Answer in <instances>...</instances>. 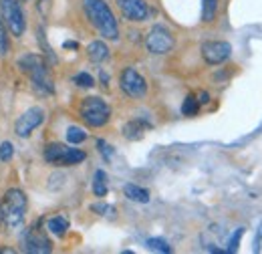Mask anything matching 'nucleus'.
Listing matches in <instances>:
<instances>
[{
	"label": "nucleus",
	"instance_id": "f257e3e1",
	"mask_svg": "<svg viewBox=\"0 0 262 254\" xmlns=\"http://www.w3.org/2000/svg\"><path fill=\"white\" fill-rule=\"evenodd\" d=\"M18 69L20 73H25L31 83H33L34 91L40 93V95H53L55 93V85H53V79H51V73H49V67L45 63V59L40 55H34V53H27L18 59Z\"/></svg>",
	"mask_w": 262,
	"mask_h": 254
},
{
	"label": "nucleus",
	"instance_id": "f03ea898",
	"mask_svg": "<svg viewBox=\"0 0 262 254\" xmlns=\"http://www.w3.org/2000/svg\"><path fill=\"white\" fill-rule=\"evenodd\" d=\"M83 10L91 25L97 29L105 38L117 40L119 38V27L111 12V8L105 4V0H83Z\"/></svg>",
	"mask_w": 262,
	"mask_h": 254
},
{
	"label": "nucleus",
	"instance_id": "7ed1b4c3",
	"mask_svg": "<svg viewBox=\"0 0 262 254\" xmlns=\"http://www.w3.org/2000/svg\"><path fill=\"white\" fill-rule=\"evenodd\" d=\"M25 214H27V194L18 188L8 190L4 194L2 208H0L2 222L6 224L8 230H16L25 222Z\"/></svg>",
	"mask_w": 262,
	"mask_h": 254
},
{
	"label": "nucleus",
	"instance_id": "20e7f679",
	"mask_svg": "<svg viewBox=\"0 0 262 254\" xmlns=\"http://www.w3.org/2000/svg\"><path fill=\"white\" fill-rule=\"evenodd\" d=\"M81 117L87 125L103 127L111 117V107L101 97H87L81 103Z\"/></svg>",
	"mask_w": 262,
	"mask_h": 254
},
{
	"label": "nucleus",
	"instance_id": "39448f33",
	"mask_svg": "<svg viewBox=\"0 0 262 254\" xmlns=\"http://www.w3.org/2000/svg\"><path fill=\"white\" fill-rule=\"evenodd\" d=\"M0 14H2V23L8 27V31L14 36L25 34L27 20H25V12L18 0H0Z\"/></svg>",
	"mask_w": 262,
	"mask_h": 254
},
{
	"label": "nucleus",
	"instance_id": "423d86ee",
	"mask_svg": "<svg viewBox=\"0 0 262 254\" xmlns=\"http://www.w3.org/2000/svg\"><path fill=\"white\" fill-rule=\"evenodd\" d=\"M87 158L83 150H73L63 143H49L45 147V159L53 165H77Z\"/></svg>",
	"mask_w": 262,
	"mask_h": 254
},
{
	"label": "nucleus",
	"instance_id": "0eeeda50",
	"mask_svg": "<svg viewBox=\"0 0 262 254\" xmlns=\"http://www.w3.org/2000/svg\"><path fill=\"white\" fill-rule=\"evenodd\" d=\"M173 45H176V40H173L171 32L164 27H154L145 38V47L151 55H165L173 49Z\"/></svg>",
	"mask_w": 262,
	"mask_h": 254
},
{
	"label": "nucleus",
	"instance_id": "6e6552de",
	"mask_svg": "<svg viewBox=\"0 0 262 254\" xmlns=\"http://www.w3.org/2000/svg\"><path fill=\"white\" fill-rule=\"evenodd\" d=\"M42 121H45V109H42V107H31V109H27V111L16 119V123H14V133H16L18 137L27 139V137H31V133H33L34 129L40 125Z\"/></svg>",
	"mask_w": 262,
	"mask_h": 254
},
{
	"label": "nucleus",
	"instance_id": "1a4fd4ad",
	"mask_svg": "<svg viewBox=\"0 0 262 254\" xmlns=\"http://www.w3.org/2000/svg\"><path fill=\"white\" fill-rule=\"evenodd\" d=\"M20 246H23L25 252H29V254H47L53 250L51 240H49L42 232H38L36 228H29V230L23 234Z\"/></svg>",
	"mask_w": 262,
	"mask_h": 254
},
{
	"label": "nucleus",
	"instance_id": "9d476101",
	"mask_svg": "<svg viewBox=\"0 0 262 254\" xmlns=\"http://www.w3.org/2000/svg\"><path fill=\"white\" fill-rule=\"evenodd\" d=\"M121 89H123V93H127L129 97L133 99H141V97L147 93V83H145V79L135 71V69H125L123 73H121Z\"/></svg>",
	"mask_w": 262,
	"mask_h": 254
},
{
	"label": "nucleus",
	"instance_id": "9b49d317",
	"mask_svg": "<svg viewBox=\"0 0 262 254\" xmlns=\"http://www.w3.org/2000/svg\"><path fill=\"white\" fill-rule=\"evenodd\" d=\"M232 55V47L224 40H208L202 45V57L208 65L224 63Z\"/></svg>",
	"mask_w": 262,
	"mask_h": 254
},
{
	"label": "nucleus",
	"instance_id": "f8f14e48",
	"mask_svg": "<svg viewBox=\"0 0 262 254\" xmlns=\"http://www.w3.org/2000/svg\"><path fill=\"white\" fill-rule=\"evenodd\" d=\"M117 6L121 14L133 23H141L149 16V6L145 0H117Z\"/></svg>",
	"mask_w": 262,
	"mask_h": 254
},
{
	"label": "nucleus",
	"instance_id": "ddd939ff",
	"mask_svg": "<svg viewBox=\"0 0 262 254\" xmlns=\"http://www.w3.org/2000/svg\"><path fill=\"white\" fill-rule=\"evenodd\" d=\"M87 55H89V61H93V63H103V61L109 59V49H107L105 43L93 40V43L87 47Z\"/></svg>",
	"mask_w": 262,
	"mask_h": 254
},
{
	"label": "nucleus",
	"instance_id": "4468645a",
	"mask_svg": "<svg viewBox=\"0 0 262 254\" xmlns=\"http://www.w3.org/2000/svg\"><path fill=\"white\" fill-rule=\"evenodd\" d=\"M47 230L53 234V236H65L67 230H69V220L65 216H53L47 220Z\"/></svg>",
	"mask_w": 262,
	"mask_h": 254
},
{
	"label": "nucleus",
	"instance_id": "2eb2a0df",
	"mask_svg": "<svg viewBox=\"0 0 262 254\" xmlns=\"http://www.w3.org/2000/svg\"><path fill=\"white\" fill-rule=\"evenodd\" d=\"M123 192H125V196L129 200H133V202H139V204H147L149 202V192L139 188V186H135V184H127L123 188Z\"/></svg>",
	"mask_w": 262,
	"mask_h": 254
},
{
	"label": "nucleus",
	"instance_id": "dca6fc26",
	"mask_svg": "<svg viewBox=\"0 0 262 254\" xmlns=\"http://www.w3.org/2000/svg\"><path fill=\"white\" fill-rule=\"evenodd\" d=\"M143 133H145V127H143L141 121H137V119H135V121H129V123H125V127H123V135H125L127 139H131V141L141 139Z\"/></svg>",
	"mask_w": 262,
	"mask_h": 254
},
{
	"label": "nucleus",
	"instance_id": "f3484780",
	"mask_svg": "<svg viewBox=\"0 0 262 254\" xmlns=\"http://www.w3.org/2000/svg\"><path fill=\"white\" fill-rule=\"evenodd\" d=\"M107 174L103 172V170H99L95 172V178H93V194L97 196V198H103V196H107Z\"/></svg>",
	"mask_w": 262,
	"mask_h": 254
},
{
	"label": "nucleus",
	"instance_id": "a211bd4d",
	"mask_svg": "<svg viewBox=\"0 0 262 254\" xmlns=\"http://www.w3.org/2000/svg\"><path fill=\"white\" fill-rule=\"evenodd\" d=\"M218 10V0H202V20L212 23Z\"/></svg>",
	"mask_w": 262,
	"mask_h": 254
},
{
	"label": "nucleus",
	"instance_id": "6ab92c4d",
	"mask_svg": "<svg viewBox=\"0 0 262 254\" xmlns=\"http://www.w3.org/2000/svg\"><path fill=\"white\" fill-rule=\"evenodd\" d=\"M85 139H87L85 129H81V127H77V125H71L67 129V141H69V143L79 145V143H83Z\"/></svg>",
	"mask_w": 262,
	"mask_h": 254
},
{
	"label": "nucleus",
	"instance_id": "aec40b11",
	"mask_svg": "<svg viewBox=\"0 0 262 254\" xmlns=\"http://www.w3.org/2000/svg\"><path fill=\"white\" fill-rule=\"evenodd\" d=\"M198 111H200V101L194 95H188L182 103V113L186 117H192V115H196Z\"/></svg>",
	"mask_w": 262,
	"mask_h": 254
},
{
	"label": "nucleus",
	"instance_id": "412c9836",
	"mask_svg": "<svg viewBox=\"0 0 262 254\" xmlns=\"http://www.w3.org/2000/svg\"><path fill=\"white\" fill-rule=\"evenodd\" d=\"M36 40H38V45L42 47V51H45V55L51 59V63H55L57 59H55V55H53V49H51V45L47 43V36H45V31L38 27V31H36Z\"/></svg>",
	"mask_w": 262,
	"mask_h": 254
},
{
	"label": "nucleus",
	"instance_id": "4be33fe9",
	"mask_svg": "<svg viewBox=\"0 0 262 254\" xmlns=\"http://www.w3.org/2000/svg\"><path fill=\"white\" fill-rule=\"evenodd\" d=\"M147 248L149 250H156V252H171V246L165 242V240H160V238H149L147 240Z\"/></svg>",
	"mask_w": 262,
	"mask_h": 254
},
{
	"label": "nucleus",
	"instance_id": "5701e85b",
	"mask_svg": "<svg viewBox=\"0 0 262 254\" xmlns=\"http://www.w3.org/2000/svg\"><path fill=\"white\" fill-rule=\"evenodd\" d=\"M8 51H10L8 31H6V25H4L2 18H0V55H8Z\"/></svg>",
	"mask_w": 262,
	"mask_h": 254
},
{
	"label": "nucleus",
	"instance_id": "b1692460",
	"mask_svg": "<svg viewBox=\"0 0 262 254\" xmlns=\"http://www.w3.org/2000/svg\"><path fill=\"white\" fill-rule=\"evenodd\" d=\"M14 158V145L10 143V141H2L0 143V161H10V159Z\"/></svg>",
	"mask_w": 262,
	"mask_h": 254
},
{
	"label": "nucleus",
	"instance_id": "393cba45",
	"mask_svg": "<svg viewBox=\"0 0 262 254\" xmlns=\"http://www.w3.org/2000/svg\"><path fill=\"white\" fill-rule=\"evenodd\" d=\"M75 85H79V87H83V89H89V87H93L95 85V81H93V77L89 75V73H79V75H75Z\"/></svg>",
	"mask_w": 262,
	"mask_h": 254
},
{
	"label": "nucleus",
	"instance_id": "a878e982",
	"mask_svg": "<svg viewBox=\"0 0 262 254\" xmlns=\"http://www.w3.org/2000/svg\"><path fill=\"white\" fill-rule=\"evenodd\" d=\"M242 236H244V228H238V230L234 232V236L230 238L228 252H236V250H238V244H240V240H242Z\"/></svg>",
	"mask_w": 262,
	"mask_h": 254
},
{
	"label": "nucleus",
	"instance_id": "bb28decb",
	"mask_svg": "<svg viewBox=\"0 0 262 254\" xmlns=\"http://www.w3.org/2000/svg\"><path fill=\"white\" fill-rule=\"evenodd\" d=\"M97 147H99V152H101V156L105 159H111V156H113V147L109 145V143H105L103 139H99L97 141Z\"/></svg>",
	"mask_w": 262,
	"mask_h": 254
},
{
	"label": "nucleus",
	"instance_id": "cd10ccee",
	"mask_svg": "<svg viewBox=\"0 0 262 254\" xmlns=\"http://www.w3.org/2000/svg\"><path fill=\"white\" fill-rule=\"evenodd\" d=\"M38 12L42 16H49V12H51V0H38Z\"/></svg>",
	"mask_w": 262,
	"mask_h": 254
},
{
	"label": "nucleus",
	"instance_id": "c85d7f7f",
	"mask_svg": "<svg viewBox=\"0 0 262 254\" xmlns=\"http://www.w3.org/2000/svg\"><path fill=\"white\" fill-rule=\"evenodd\" d=\"M91 210H93V212H101V214H109V212L113 214V208H109V206H105V204H93Z\"/></svg>",
	"mask_w": 262,
	"mask_h": 254
},
{
	"label": "nucleus",
	"instance_id": "c756f323",
	"mask_svg": "<svg viewBox=\"0 0 262 254\" xmlns=\"http://www.w3.org/2000/svg\"><path fill=\"white\" fill-rule=\"evenodd\" d=\"M198 101H200V105H202V103H208V101H210V95H208V93H200V99H198Z\"/></svg>",
	"mask_w": 262,
	"mask_h": 254
},
{
	"label": "nucleus",
	"instance_id": "7c9ffc66",
	"mask_svg": "<svg viewBox=\"0 0 262 254\" xmlns=\"http://www.w3.org/2000/svg\"><path fill=\"white\" fill-rule=\"evenodd\" d=\"M77 47H79V45H77V43H73V40H67L65 43V49H77Z\"/></svg>",
	"mask_w": 262,
	"mask_h": 254
},
{
	"label": "nucleus",
	"instance_id": "2f4dec72",
	"mask_svg": "<svg viewBox=\"0 0 262 254\" xmlns=\"http://www.w3.org/2000/svg\"><path fill=\"white\" fill-rule=\"evenodd\" d=\"M101 81L107 85V81H109V75H107V73H101Z\"/></svg>",
	"mask_w": 262,
	"mask_h": 254
},
{
	"label": "nucleus",
	"instance_id": "473e14b6",
	"mask_svg": "<svg viewBox=\"0 0 262 254\" xmlns=\"http://www.w3.org/2000/svg\"><path fill=\"white\" fill-rule=\"evenodd\" d=\"M0 220H2V216H0Z\"/></svg>",
	"mask_w": 262,
	"mask_h": 254
}]
</instances>
